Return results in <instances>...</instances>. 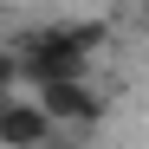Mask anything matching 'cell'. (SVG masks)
<instances>
[{
    "mask_svg": "<svg viewBox=\"0 0 149 149\" xmlns=\"http://www.w3.org/2000/svg\"><path fill=\"white\" fill-rule=\"evenodd\" d=\"M143 19H149V0H143Z\"/></svg>",
    "mask_w": 149,
    "mask_h": 149,
    "instance_id": "5",
    "label": "cell"
},
{
    "mask_svg": "<svg viewBox=\"0 0 149 149\" xmlns=\"http://www.w3.org/2000/svg\"><path fill=\"white\" fill-rule=\"evenodd\" d=\"M19 84H26V78H19V58L7 52V45H0V97H13Z\"/></svg>",
    "mask_w": 149,
    "mask_h": 149,
    "instance_id": "4",
    "label": "cell"
},
{
    "mask_svg": "<svg viewBox=\"0 0 149 149\" xmlns=\"http://www.w3.org/2000/svg\"><path fill=\"white\" fill-rule=\"evenodd\" d=\"M58 136V123L45 117V104L39 97H0V149H45Z\"/></svg>",
    "mask_w": 149,
    "mask_h": 149,
    "instance_id": "2",
    "label": "cell"
},
{
    "mask_svg": "<svg viewBox=\"0 0 149 149\" xmlns=\"http://www.w3.org/2000/svg\"><path fill=\"white\" fill-rule=\"evenodd\" d=\"M33 97L45 104L52 123H71V130H91V123L104 117V97L91 91V78H78V84H45V91H33Z\"/></svg>",
    "mask_w": 149,
    "mask_h": 149,
    "instance_id": "3",
    "label": "cell"
},
{
    "mask_svg": "<svg viewBox=\"0 0 149 149\" xmlns=\"http://www.w3.org/2000/svg\"><path fill=\"white\" fill-rule=\"evenodd\" d=\"M97 45H104V26H97V19H78V26H26V33L7 39V52L19 58V78L33 91H45V84L91 78Z\"/></svg>",
    "mask_w": 149,
    "mask_h": 149,
    "instance_id": "1",
    "label": "cell"
}]
</instances>
